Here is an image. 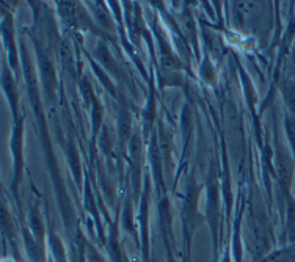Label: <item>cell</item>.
<instances>
[{
	"instance_id": "6da1fadb",
	"label": "cell",
	"mask_w": 295,
	"mask_h": 262,
	"mask_svg": "<svg viewBox=\"0 0 295 262\" xmlns=\"http://www.w3.org/2000/svg\"><path fill=\"white\" fill-rule=\"evenodd\" d=\"M282 91H284V97L287 101L289 108L295 113V85L293 83H286L284 88H282Z\"/></svg>"
}]
</instances>
